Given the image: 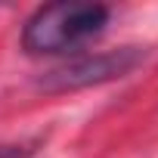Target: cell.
<instances>
[{
	"instance_id": "cell-2",
	"label": "cell",
	"mask_w": 158,
	"mask_h": 158,
	"mask_svg": "<svg viewBox=\"0 0 158 158\" xmlns=\"http://www.w3.org/2000/svg\"><path fill=\"white\" fill-rule=\"evenodd\" d=\"M146 53L139 47H121V50H102V53H84L74 56L65 65L47 71L37 87L44 93H68V90H84L96 87L115 77H127L133 68H139Z\"/></svg>"
},
{
	"instance_id": "cell-3",
	"label": "cell",
	"mask_w": 158,
	"mask_h": 158,
	"mask_svg": "<svg viewBox=\"0 0 158 158\" xmlns=\"http://www.w3.org/2000/svg\"><path fill=\"white\" fill-rule=\"evenodd\" d=\"M34 149L25 146V143H3L0 146V158H28Z\"/></svg>"
},
{
	"instance_id": "cell-1",
	"label": "cell",
	"mask_w": 158,
	"mask_h": 158,
	"mask_svg": "<svg viewBox=\"0 0 158 158\" xmlns=\"http://www.w3.org/2000/svg\"><path fill=\"white\" fill-rule=\"evenodd\" d=\"M109 16V6L99 3H47L28 16L22 28V50L28 56L77 53L87 40L102 34Z\"/></svg>"
}]
</instances>
